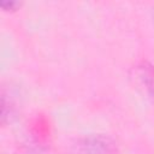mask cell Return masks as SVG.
<instances>
[{"label":"cell","instance_id":"6da1fadb","mask_svg":"<svg viewBox=\"0 0 154 154\" xmlns=\"http://www.w3.org/2000/svg\"><path fill=\"white\" fill-rule=\"evenodd\" d=\"M78 150L81 154H117L114 142L103 135H90L82 138Z\"/></svg>","mask_w":154,"mask_h":154},{"label":"cell","instance_id":"7a4b0ae2","mask_svg":"<svg viewBox=\"0 0 154 154\" xmlns=\"http://www.w3.org/2000/svg\"><path fill=\"white\" fill-rule=\"evenodd\" d=\"M136 71L142 85H144L149 96L154 97V66L147 61H142L137 66Z\"/></svg>","mask_w":154,"mask_h":154},{"label":"cell","instance_id":"3957f363","mask_svg":"<svg viewBox=\"0 0 154 154\" xmlns=\"http://www.w3.org/2000/svg\"><path fill=\"white\" fill-rule=\"evenodd\" d=\"M19 5H20V4H19L18 1H13V0H11V1H7V0L0 1V6H1L4 10H14V8H17Z\"/></svg>","mask_w":154,"mask_h":154}]
</instances>
